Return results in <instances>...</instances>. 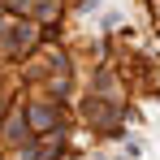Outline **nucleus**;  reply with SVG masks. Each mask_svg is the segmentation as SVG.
I'll return each instance as SVG.
<instances>
[{
    "instance_id": "nucleus-1",
    "label": "nucleus",
    "mask_w": 160,
    "mask_h": 160,
    "mask_svg": "<svg viewBox=\"0 0 160 160\" xmlns=\"http://www.w3.org/2000/svg\"><path fill=\"white\" fill-rule=\"evenodd\" d=\"M30 126L35 130H56L61 126V112L52 104H30Z\"/></svg>"
}]
</instances>
